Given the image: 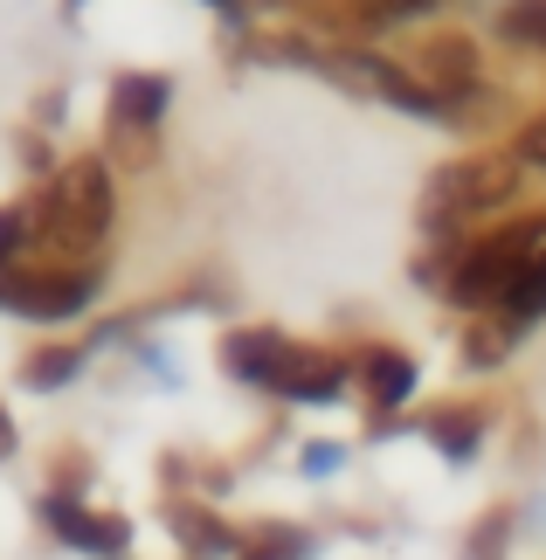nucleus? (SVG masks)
<instances>
[{"instance_id":"nucleus-1","label":"nucleus","mask_w":546,"mask_h":560,"mask_svg":"<svg viewBox=\"0 0 546 560\" xmlns=\"http://www.w3.org/2000/svg\"><path fill=\"white\" fill-rule=\"evenodd\" d=\"M112 166L104 160H70L42 194V235L70 256H91L112 235Z\"/></svg>"},{"instance_id":"nucleus-2","label":"nucleus","mask_w":546,"mask_h":560,"mask_svg":"<svg viewBox=\"0 0 546 560\" xmlns=\"http://www.w3.org/2000/svg\"><path fill=\"white\" fill-rule=\"evenodd\" d=\"M512 187H519V160H456L429 180L422 214H429V229L464 222V214H491L498 201H512Z\"/></svg>"},{"instance_id":"nucleus-3","label":"nucleus","mask_w":546,"mask_h":560,"mask_svg":"<svg viewBox=\"0 0 546 560\" xmlns=\"http://www.w3.org/2000/svg\"><path fill=\"white\" fill-rule=\"evenodd\" d=\"M97 298V270H0V305L21 318H70Z\"/></svg>"},{"instance_id":"nucleus-4","label":"nucleus","mask_w":546,"mask_h":560,"mask_svg":"<svg viewBox=\"0 0 546 560\" xmlns=\"http://www.w3.org/2000/svg\"><path fill=\"white\" fill-rule=\"evenodd\" d=\"M42 520H49L56 540H70L77 553H97V560H125V547H132V526L104 520V512H83L77 499H42Z\"/></svg>"},{"instance_id":"nucleus-5","label":"nucleus","mask_w":546,"mask_h":560,"mask_svg":"<svg viewBox=\"0 0 546 560\" xmlns=\"http://www.w3.org/2000/svg\"><path fill=\"white\" fill-rule=\"evenodd\" d=\"M270 387L283 401H339L346 395V360L339 353H318V347H283Z\"/></svg>"},{"instance_id":"nucleus-6","label":"nucleus","mask_w":546,"mask_h":560,"mask_svg":"<svg viewBox=\"0 0 546 560\" xmlns=\"http://www.w3.org/2000/svg\"><path fill=\"white\" fill-rule=\"evenodd\" d=\"M512 277H519V256L491 235V243H477L464 264H456L450 298H456V305H471V312H477V305H498V298L512 291Z\"/></svg>"},{"instance_id":"nucleus-7","label":"nucleus","mask_w":546,"mask_h":560,"mask_svg":"<svg viewBox=\"0 0 546 560\" xmlns=\"http://www.w3.org/2000/svg\"><path fill=\"white\" fill-rule=\"evenodd\" d=\"M415 70H422V83L435 97H464V91H477V49L464 35H429L422 42V62H415Z\"/></svg>"},{"instance_id":"nucleus-8","label":"nucleus","mask_w":546,"mask_h":560,"mask_svg":"<svg viewBox=\"0 0 546 560\" xmlns=\"http://www.w3.org/2000/svg\"><path fill=\"white\" fill-rule=\"evenodd\" d=\"M360 381L374 395V408H402L415 395V360L395 347H374V353H360Z\"/></svg>"},{"instance_id":"nucleus-9","label":"nucleus","mask_w":546,"mask_h":560,"mask_svg":"<svg viewBox=\"0 0 546 560\" xmlns=\"http://www.w3.org/2000/svg\"><path fill=\"white\" fill-rule=\"evenodd\" d=\"M166 77H118L112 83V118L125 125H160L166 118Z\"/></svg>"},{"instance_id":"nucleus-10","label":"nucleus","mask_w":546,"mask_h":560,"mask_svg":"<svg viewBox=\"0 0 546 560\" xmlns=\"http://www.w3.org/2000/svg\"><path fill=\"white\" fill-rule=\"evenodd\" d=\"M283 347L291 339H277V332H235L229 347H222V360L243 381H256V387H270V374H277V360H283Z\"/></svg>"},{"instance_id":"nucleus-11","label":"nucleus","mask_w":546,"mask_h":560,"mask_svg":"<svg viewBox=\"0 0 546 560\" xmlns=\"http://www.w3.org/2000/svg\"><path fill=\"white\" fill-rule=\"evenodd\" d=\"M173 526H181V540H187V553H201V560H214V553H235L243 540L222 526V520H208V512H194V505H173L166 512Z\"/></svg>"},{"instance_id":"nucleus-12","label":"nucleus","mask_w":546,"mask_h":560,"mask_svg":"<svg viewBox=\"0 0 546 560\" xmlns=\"http://www.w3.org/2000/svg\"><path fill=\"white\" fill-rule=\"evenodd\" d=\"M477 429H485L477 408H443V416H429V443L464 464V457H477Z\"/></svg>"},{"instance_id":"nucleus-13","label":"nucleus","mask_w":546,"mask_h":560,"mask_svg":"<svg viewBox=\"0 0 546 560\" xmlns=\"http://www.w3.org/2000/svg\"><path fill=\"white\" fill-rule=\"evenodd\" d=\"M235 560H312V533H298V526H264V533H249V540L235 547Z\"/></svg>"},{"instance_id":"nucleus-14","label":"nucleus","mask_w":546,"mask_h":560,"mask_svg":"<svg viewBox=\"0 0 546 560\" xmlns=\"http://www.w3.org/2000/svg\"><path fill=\"white\" fill-rule=\"evenodd\" d=\"M498 28L512 42H526V49H546V0H512V8L498 14Z\"/></svg>"},{"instance_id":"nucleus-15","label":"nucleus","mask_w":546,"mask_h":560,"mask_svg":"<svg viewBox=\"0 0 546 560\" xmlns=\"http://www.w3.org/2000/svg\"><path fill=\"white\" fill-rule=\"evenodd\" d=\"M512 256H519V270H546V214H533V222H519V229H506L498 235Z\"/></svg>"},{"instance_id":"nucleus-16","label":"nucleus","mask_w":546,"mask_h":560,"mask_svg":"<svg viewBox=\"0 0 546 560\" xmlns=\"http://www.w3.org/2000/svg\"><path fill=\"white\" fill-rule=\"evenodd\" d=\"M498 305H506V318H539L546 312V270H519Z\"/></svg>"},{"instance_id":"nucleus-17","label":"nucleus","mask_w":546,"mask_h":560,"mask_svg":"<svg viewBox=\"0 0 546 560\" xmlns=\"http://www.w3.org/2000/svg\"><path fill=\"white\" fill-rule=\"evenodd\" d=\"M77 368H83V353H77V347H49V353H35L21 374H28V387H62Z\"/></svg>"},{"instance_id":"nucleus-18","label":"nucleus","mask_w":546,"mask_h":560,"mask_svg":"<svg viewBox=\"0 0 546 560\" xmlns=\"http://www.w3.org/2000/svg\"><path fill=\"white\" fill-rule=\"evenodd\" d=\"M512 160L519 166H546V112L533 125H519V139H512Z\"/></svg>"},{"instance_id":"nucleus-19","label":"nucleus","mask_w":546,"mask_h":560,"mask_svg":"<svg viewBox=\"0 0 546 560\" xmlns=\"http://www.w3.org/2000/svg\"><path fill=\"white\" fill-rule=\"evenodd\" d=\"M506 347H512V332L477 326V332H471V368H491V360H506Z\"/></svg>"},{"instance_id":"nucleus-20","label":"nucleus","mask_w":546,"mask_h":560,"mask_svg":"<svg viewBox=\"0 0 546 560\" xmlns=\"http://www.w3.org/2000/svg\"><path fill=\"white\" fill-rule=\"evenodd\" d=\"M471 560H506V520H485V526H477V553Z\"/></svg>"},{"instance_id":"nucleus-21","label":"nucleus","mask_w":546,"mask_h":560,"mask_svg":"<svg viewBox=\"0 0 546 560\" xmlns=\"http://www.w3.org/2000/svg\"><path fill=\"white\" fill-rule=\"evenodd\" d=\"M21 235H28V214H21V208H0V256H14Z\"/></svg>"},{"instance_id":"nucleus-22","label":"nucleus","mask_w":546,"mask_h":560,"mask_svg":"<svg viewBox=\"0 0 546 560\" xmlns=\"http://www.w3.org/2000/svg\"><path fill=\"white\" fill-rule=\"evenodd\" d=\"M304 470H312V478H325V470H339V450H333V443H312V450H304Z\"/></svg>"},{"instance_id":"nucleus-23","label":"nucleus","mask_w":546,"mask_h":560,"mask_svg":"<svg viewBox=\"0 0 546 560\" xmlns=\"http://www.w3.org/2000/svg\"><path fill=\"white\" fill-rule=\"evenodd\" d=\"M8 450H14V422L0 416V457H8Z\"/></svg>"},{"instance_id":"nucleus-24","label":"nucleus","mask_w":546,"mask_h":560,"mask_svg":"<svg viewBox=\"0 0 546 560\" xmlns=\"http://www.w3.org/2000/svg\"><path fill=\"white\" fill-rule=\"evenodd\" d=\"M367 8H387V14H395V0H367Z\"/></svg>"}]
</instances>
